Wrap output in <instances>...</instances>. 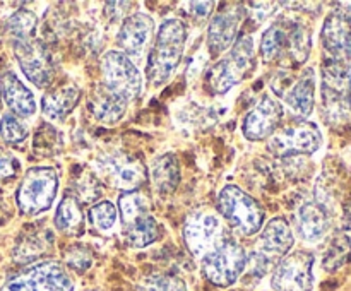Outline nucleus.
<instances>
[{"mask_svg": "<svg viewBox=\"0 0 351 291\" xmlns=\"http://www.w3.org/2000/svg\"><path fill=\"white\" fill-rule=\"evenodd\" d=\"M38 17L31 10H17L10 19L7 21V33L12 36L14 41L33 40L36 31Z\"/></svg>", "mask_w": 351, "mask_h": 291, "instance_id": "obj_31", "label": "nucleus"}, {"mask_svg": "<svg viewBox=\"0 0 351 291\" xmlns=\"http://www.w3.org/2000/svg\"><path fill=\"white\" fill-rule=\"evenodd\" d=\"M254 65H256V51H254L252 38L239 36L230 53L213 65L206 75V82L215 94H225L254 71Z\"/></svg>", "mask_w": 351, "mask_h": 291, "instance_id": "obj_3", "label": "nucleus"}, {"mask_svg": "<svg viewBox=\"0 0 351 291\" xmlns=\"http://www.w3.org/2000/svg\"><path fill=\"white\" fill-rule=\"evenodd\" d=\"M293 243L295 236L291 233L290 225L283 218H274L263 228L261 246L257 250L276 266L283 257L288 255Z\"/></svg>", "mask_w": 351, "mask_h": 291, "instance_id": "obj_19", "label": "nucleus"}, {"mask_svg": "<svg viewBox=\"0 0 351 291\" xmlns=\"http://www.w3.org/2000/svg\"><path fill=\"white\" fill-rule=\"evenodd\" d=\"M213 7H215L213 2H189L187 12L191 16L197 17V19H204V17H208L213 12Z\"/></svg>", "mask_w": 351, "mask_h": 291, "instance_id": "obj_39", "label": "nucleus"}, {"mask_svg": "<svg viewBox=\"0 0 351 291\" xmlns=\"http://www.w3.org/2000/svg\"><path fill=\"white\" fill-rule=\"evenodd\" d=\"M274 92L283 96L285 103L300 116H308L315 103V74L314 68H305L300 77L291 81L290 75L276 77L273 82Z\"/></svg>", "mask_w": 351, "mask_h": 291, "instance_id": "obj_14", "label": "nucleus"}, {"mask_svg": "<svg viewBox=\"0 0 351 291\" xmlns=\"http://www.w3.org/2000/svg\"><path fill=\"white\" fill-rule=\"evenodd\" d=\"M314 255L305 250H297L283 257L271 276L274 291H312L314 288Z\"/></svg>", "mask_w": 351, "mask_h": 291, "instance_id": "obj_10", "label": "nucleus"}, {"mask_svg": "<svg viewBox=\"0 0 351 291\" xmlns=\"http://www.w3.org/2000/svg\"><path fill=\"white\" fill-rule=\"evenodd\" d=\"M117 221V207L110 201H101L89 209V223L98 231H110Z\"/></svg>", "mask_w": 351, "mask_h": 291, "instance_id": "obj_33", "label": "nucleus"}, {"mask_svg": "<svg viewBox=\"0 0 351 291\" xmlns=\"http://www.w3.org/2000/svg\"><path fill=\"white\" fill-rule=\"evenodd\" d=\"M290 24L291 21L281 19L271 24V27L266 29L263 41H261V58H263L264 64H273L287 53Z\"/></svg>", "mask_w": 351, "mask_h": 291, "instance_id": "obj_25", "label": "nucleus"}, {"mask_svg": "<svg viewBox=\"0 0 351 291\" xmlns=\"http://www.w3.org/2000/svg\"><path fill=\"white\" fill-rule=\"evenodd\" d=\"M187 27L180 19H167L158 29L156 41L147 60L151 84L161 86L173 75L184 55Z\"/></svg>", "mask_w": 351, "mask_h": 291, "instance_id": "obj_1", "label": "nucleus"}, {"mask_svg": "<svg viewBox=\"0 0 351 291\" xmlns=\"http://www.w3.org/2000/svg\"><path fill=\"white\" fill-rule=\"evenodd\" d=\"M58 190V177L53 168L36 166L26 171L17 188L16 201L19 211L26 216H36L51 207Z\"/></svg>", "mask_w": 351, "mask_h": 291, "instance_id": "obj_6", "label": "nucleus"}, {"mask_svg": "<svg viewBox=\"0 0 351 291\" xmlns=\"http://www.w3.org/2000/svg\"><path fill=\"white\" fill-rule=\"evenodd\" d=\"M55 226L65 235H79L84 226V216H82L81 204L74 195H64L62 202L57 207L55 214Z\"/></svg>", "mask_w": 351, "mask_h": 291, "instance_id": "obj_27", "label": "nucleus"}, {"mask_svg": "<svg viewBox=\"0 0 351 291\" xmlns=\"http://www.w3.org/2000/svg\"><path fill=\"white\" fill-rule=\"evenodd\" d=\"M351 260V207L346 211L345 223H343L341 229L336 233L332 238L331 245H329L328 252L324 255V266L326 270H338L345 264Z\"/></svg>", "mask_w": 351, "mask_h": 291, "instance_id": "obj_24", "label": "nucleus"}, {"mask_svg": "<svg viewBox=\"0 0 351 291\" xmlns=\"http://www.w3.org/2000/svg\"><path fill=\"white\" fill-rule=\"evenodd\" d=\"M297 233L305 242H319L329 229V214L319 202H305L295 214Z\"/></svg>", "mask_w": 351, "mask_h": 291, "instance_id": "obj_21", "label": "nucleus"}, {"mask_svg": "<svg viewBox=\"0 0 351 291\" xmlns=\"http://www.w3.org/2000/svg\"><path fill=\"white\" fill-rule=\"evenodd\" d=\"M99 166L106 180L115 188L123 192L137 190L147 180V170L144 163L132 154L115 153L99 160Z\"/></svg>", "mask_w": 351, "mask_h": 291, "instance_id": "obj_13", "label": "nucleus"}, {"mask_svg": "<svg viewBox=\"0 0 351 291\" xmlns=\"http://www.w3.org/2000/svg\"><path fill=\"white\" fill-rule=\"evenodd\" d=\"M285 110L280 101L271 96H264L242 122V132L249 140H264L273 136L281 125Z\"/></svg>", "mask_w": 351, "mask_h": 291, "instance_id": "obj_15", "label": "nucleus"}, {"mask_svg": "<svg viewBox=\"0 0 351 291\" xmlns=\"http://www.w3.org/2000/svg\"><path fill=\"white\" fill-rule=\"evenodd\" d=\"M153 31L154 23L147 14L137 12L127 17L122 26H120L119 38H117L120 48L123 50L122 53H125L127 57L129 55H134V57L143 55V51L149 45Z\"/></svg>", "mask_w": 351, "mask_h": 291, "instance_id": "obj_17", "label": "nucleus"}, {"mask_svg": "<svg viewBox=\"0 0 351 291\" xmlns=\"http://www.w3.org/2000/svg\"><path fill=\"white\" fill-rule=\"evenodd\" d=\"M86 190H88V201H95V199L99 197V194H101V188H99L98 181H96L95 177H88L86 180H79L77 197L75 199H82V201H84Z\"/></svg>", "mask_w": 351, "mask_h": 291, "instance_id": "obj_38", "label": "nucleus"}, {"mask_svg": "<svg viewBox=\"0 0 351 291\" xmlns=\"http://www.w3.org/2000/svg\"><path fill=\"white\" fill-rule=\"evenodd\" d=\"M348 58H350V62H351V43H350V50H348Z\"/></svg>", "mask_w": 351, "mask_h": 291, "instance_id": "obj_40", "label": "nucleus"}, {"mask_svg": "<svg viewBox=\"0 0 351 291\" xmlns=\"http://www.w3.org/2000/svg\"><path fill=\"white\" fill-rule=\"evenodd\" d=\"M242 3H235L232 9H221L209 23L208 47L213 55H219L233 47L237 41L240 21L243 17Z\"/></svg>", "mask_w": 351, "mask_h": 291, "instance_id": "obj_16", "label": "nucleus"}, {"mask_svg": "<svg viewBox=\"0 0 351 291\" xmlns=\"http://www.w3.org/2000/svg\"><path fill=\"white\" fill-rule=\"evenodd\" d=\"M74 283L67 269L55 260L33 264L10 277L3 291H72Z\"/></svg>", "mask_w": 351, "mask_h": 291, "instance_id": "obj_8", "label": "nucleus"}, {"mask_svg": "<svg viewBox=\"0 0 351 291\" xmlns=\"http://www.w3.org/2000/svg\"><path fill=\"white\" fill-rule=\"evenodd\" d=\"M158 236H160V226H158L156 219L149 214L125 226V242L134 249H144V246L151 245L156 242Z\"/></svg>", "mask_w": 351, "mask_h": 291, "instance_id": "obj_28", "label": "nucleus"}, {"mask_svg": "<svg viewBox=\"0 0 351 291\" xmlns=\"http://www.w3.org/2000/svg\"><path fill=\"white\" fill-rule=\"evenodd\" d=\"M0 94L16 116L26 118L36 112V99L33 92L19 81L14 72H3L0 75Z\"/></svg>", "mask_w": 351, "mask_h": 291, "instance_id": "obj_20", "label": "nucleus"}, {"mask_svg": "<svg viewBox=\"0 0 351 291\" xmlns=\"http://www.w3.org/2000/svg\"><path fill=\"white\" fill-rule=\"evenodd\" d=\"M43 252H47V242H43L41 236L33 235L29 236V238L24 240V242H19L16 253H14V259H16L17 262L26 264L34 260L36 257H40Z\"/></svg>", "mask_w": 351, "mask_h": 291, "instance_id": "obj_35", "label": "nucleus"}, {"mask_svg": "<svg viewBox=\"0 0 351 291\" xmlns=\"http://www.w3.org/2000/svg\"><path fill=\"white\" fill-rule=\"evenodd\" d=\"M184 240L189 252L195 257H204L223 242V226L218 216L209 211L189 214L184 226Z\"/></svg>", "mask_w": 351, "mask_h": 291, "instance_id": "obj_11", "label": "nucleus"}, {"mask_svg": "<svg viewBox=\"0 0 351 291\" xmlns=\"http://www.w3.org/2000/svg\"><path fill=\"white\" fill-rule=\"evenodd\" d=\"M322 146V134L314 122L295 120L280 127L267 140V149L278 157L314 154Z\"/></svg>", "mask_w": 351, "mask_h": 291, "instance_id": "obj_7", "label": "nucleus"}, {"mask_svg": "<svg viewBox=\"0 0 351 291\" xmlns=\"http://www.w3.org/2000/svg\"><path fill=\"white\" fill-rule=\"evenodd\" d=\"M14 55L27 79L38 88H48L53 81L55 67L43 43L33 40L14 41Z\"/></svg>", "mask_w": 351, "mask_h": 291, "instance_id": "obj_12", "label": "nucleus"}, {"mask_svg": "<svg viewBox=\"0 0 351 291\" xmlns=\"http://www.w3.org/2000/svg\"><path fill=\"white\" fill-rule=\"evenodd\" d=\"M64 260L65 266L71 267L75 273H84L91 267L93 264V255L88 249L84 246H71L64 252Z\"/></svg>", "mask_w": 351, "mask_h": 291, "instance_id": "obj_36", "label": "nucleus"}, {"mask_svg": "<svg viewBox=\"0 0 351 291\" xmlns=\"http://www.w3.org/2000/svg\"><path fill=\"white\" fill-rule=\"evenodd\" d=\"M101 72H103V84L115 92L123 101H132L137 98L141 91L139 68L134 65V62L122 51H106L101 58Z\"/></svg>", "mask_w": 351, "mask_h": 291, "instance_id": "obj_9", "label": "nucleus"}, {"mask_svg": "<svg viewBox=\"0 0 351 291\" xmlns=\"http://www.w3.org/2000/svg\"><path fill=\"white\" fill-rule=\"evenodd\" d=\"M119 211L120 219H122L123 225L127 226L149 212V201H147L146 195L139 190L122 192L119 197Z\"/></svg>", "mask_w": 351, "mask_h": 291, "instance_id": "obj_30", "label": "nucleus"}, {"mask_svg": "<svg viewBox=\"0 0 351 291\" xmlns=\"http://www.w3.org/2000/svg\"><path fill=\"white\" fill-rule=\"evenodd\" d=\"M0 137L7 144H21L27 139V127L12 113H5L0 118Z\"/></svg>", "mask_w": 351, "mask_h": 291, "instance_id": "obj_34", "label": "nucleus"}, {"mask_svg": "<svg viewBox=\"0 0 351 291\" xmlns=\"http://www.w3.org/2000/svg\"><path fill=\"white\" fill-rule=\"evenodd\" d=\"M312 50V38L304 24L291 21L290 31H288L287 55L295 64H305Z\"/></svg>", "mask_w": 351, "mask_h": 291, "instance_id": "obj_29", "label": "nucleus"}, {"mask_svg": "<svg viewBox=\"0 0 351 291\" xmlns=\"http://www.w3.org/2000/svg\"><path fill=\"white\" fill-rule=\"evenodd\" d=\"M151 178L160 194H171L180 184V164L175 154L167 153L158 157L151 168Z\"/></svg>", "mask_w": 351, "mask_h": 291, "instance_id": "obj_26", "label": "nucleus"}, {"mask_svg": "<svg viewBox=\"0 0 351 291\" xmlns=\"http://www.w3.org/2000/svg\"><path fill=\"white\" fill-rule=\"evenodd\" d=\"M351 71L341 58H328L322 65V113L331 125L350 122Z\"/></svg>", "mask_w": 351, "mask_h": 291, "instance_id": "obj_2", "label": "nucleus"}, {"mask_svg": "<svg viewBox=\"0 0 351 291\" xmlns=\"http://www.w3.org/2000/svg\"><path fill=\"white\" fill-rule=\"evenodd\" d=\"M17 171H19V161L10 153L0 149V180L16 177Z\"/></svg>", "mask_w": 351, "mask_h": 291, "instance_id": "obj_37", "label": "nucleus"}, {"mask_svg": "<svg viewBox=\"0 0 351 291\" xmlns=\"http://www.w3.org/2000/svg\"><path fill=\"white\" fill-rule=\"evenodd\" d=\"M247 252L235 240H223L215 250L201 259V269L206 279L215 286L228 288L245 273Z\"/></svg>", "mask_w": 351, "mask_h": 291, "instance_id": "obj_4", "label": "nucleus"}, {"mask_svg": "<svg viewBox=\"0 0 351 291\" xmlns=\"http://www.w3.org/2000/svg\"><path fill=\"white\" fill-rule=\"evenodd\" d=\"M218 211L243 236H252L263 228L264 211L256 199L237 185H226L218 195Z\"/></svg>", "mask_w": 351, "mask_h": 291, "instance_id": "obj_5", "label": "nucleus"}, {"mask_svg": "<svg viewBox=\"0 0 351 291\" xmlns=\"http://www.w3.org/2000/svg\"><path fill=\"white\" fill-rule=\"evenodd\" d=\"M88 108L98 122L112 125V123H117L125 115L127 103L120 96H117L115 92L110 91L101 82V84H96L95 89L91 91Z\"/></svg>", "mask_w": 351, "mask_h": 291, "instance_id": "obj_22", "label": "nucleus"}, {"mask_svg": "<svg viewBox=\"0 0 351 291\" xmlns=\"http://www.w3.org/2000/svg\"><path fill=\"white\" fill-rule=\"evenodd\" d=\"M350 105H351V88H350Z\"/></svg>", "mask_w": 351, "mask_h": 291, "instance_id": "obj_41", "label": "nucleus"}, {"mask_svg": "<svg viewBox=\"0 0 351 291\" xmlns=\"http://www.w3.org/2000/svg\"><path fill=\"white\" fill-rule=\"evenodd\" d=\"M81 99V89L77 86H64L55 91H48L41 99L43 115L51 120H60L75 108Z\"/></svg>", "mask_w": 351, "mask_h": 291, "instance_id": "obj_23", "label": "nucleus"}, {"mask_svg": "<svg viewBox=\"0 0 351 291\" xmlns=\"http://www.w3.org/2000/svg\"><path fill=\"white\" fill-rule=\"evenodd\" d=\"M321 40L332 58L348 57L351 43V16L346 10H335L326 17Z\"/></svg>", "mask_w": 351, "mask_h": 291, "instance_id": "obj_18", "label": "nucleus"}, {"mask_svg": "<svg viewBox=\"0 0 351 291\" xmlns=\"http://www.w3.org/2000/svg\"><path fill=\"white\" fill-rule=\"evenodd\" d=\"M137 291H187V284L171 274H151L141 281Z\"/></svg>", "mask_w": 351, "mask_h": 291, "instance_id": "obj_32", "label": "nucleus"}]
</instances>
